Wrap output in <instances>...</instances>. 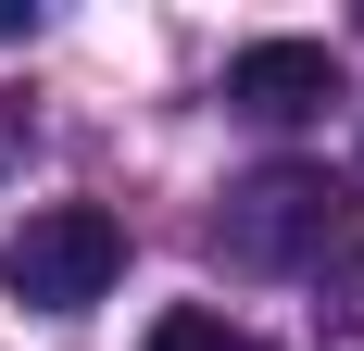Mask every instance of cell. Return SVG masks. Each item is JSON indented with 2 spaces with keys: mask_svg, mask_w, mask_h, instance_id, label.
<instances>
[{
  "mask_svg": "<svg viewBox=\"0 0 364 351\" xmlns=\"http://www.w3.org/2000/svg\"><path fill=\"white\" fill-rule=\"evenodd\" d=\"M126 276V226L101 201H38L13 239H0V288L26 301V314H88L101 288Z\"/></svg>",
  "mask_w": 364,
  "mask_h": 351,
  "instance_id": "6da1fadb",
  "label": "cell"
},
{
  "mask_svg": "<svg viewBox=\"0 0 364 351\" xmlns=\"http://www.w3.org/2000/svg\"><path fill=\"white\" fill-rule=\"evenodd\" d=\"M226 101L252 113V126H301V113L339 101V63H327V38H252L226 63Z\"/></svg>",
  "mask_w": 364,
  "mask_h": 351,
  "instance_id": "3957f363",
  "label": "cell"
},
{
  "mask_svg": "<svg viewBox=\"0 0 364 351\" xmlns=\"http://www.w3.org/2000/svg\"><path fill=\"white\" fill-rule=\"evenodd\" d=\"M339 226V188L314 163H264L252 188H226V213H214V251L239 264V276H277V264H301V251Z\"/></svg>",
  "mask_w": 364,
  "mask_h": 351,
  "instance_id": "7a4b0ae2",
  "label": "cell"
},
{
  "mask_svg": "<svg viewBox=\"0 0 364 351\" xmlns=\"http://www.w3.org/2000/svg\"><path fill=\"white\" fill-rule=\"evenodd\" d=\"M151 351H264V339H239L226 314H201V301H188V314H164V326H151Z\"/></svg>",
  "mask_w": 364,
  "mask_h": 351,
  "instance_id": "277c9868",
  "label": "cell"
}]
</instances>
